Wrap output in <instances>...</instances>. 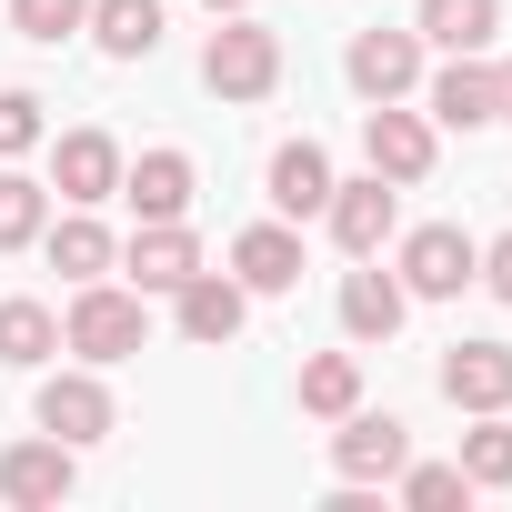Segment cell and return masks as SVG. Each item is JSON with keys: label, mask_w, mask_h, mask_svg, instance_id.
Returning a JSON list of instances; mask_svg holds the SVG:
<instances>
[{"label": "cell", "mask_w": 512, "mask_h": 512, "mask_svg": "<svg viewBox=\"0 0 512 512\" xmlns=\"http://www.w3.org/2000/svg\"><path fill=\"white\" fill-rule=\"evenodd\" d=\"M141 342H151V312H141V292H131V282H111V272H101V282H81V292H71V312H61V352H81L91 372H111V362H131Z\"/></svg>", "instance_id": "1"}, {"label": "cell", "mask_w": 512, "mask_h": 512, "mask_svg": "<svg viewBox=\"0 0 512 512\" xmlns=\"http://www.w3.org/2000/svg\"><path fill=\"white\" fill-rule=\"evenodd\" d=\"M201 81H211V101H272L282 91V31H262L251 11H221V31L201 41Z\"/></svg>", "instance_id": "2"}, {"label": "cell", "mask_w": 512, "mask_h": 512, "mask_svg": "<svg viewBox=\"0 0 512 512\" xmlns=\"http://www.w3.org/2000/svg\"><path fill=\"white\" fill-rule=\"evenodd\" d=\"M392 272H402V292H412V302H462V292H472V272H482V241H472L462 221H422V231H402Z\"/></svg>", "instance_id": "3"}, {"label": "cell", "mask_w": 512, "mask_h": 512, "mask_svg": "<svg viewBox=\"0 0 512 512\" xmlns=\"http://www.w3.org/2000/svg\"><path fill=\"white\" fill-rule=\"evenodd\" d=\"M31 422L51 432V442H71V452H91V442H111V422H121V402H111V382L81 362V372H51L41 382V402H31Z\"/></svg>", "instance_id": "4"}, {"label": "cell", "mask_w": 512, "mask_h": 512, "mask_svg": "<svg viewBox=\"0 0 512 512\" xmlns=\"http://www.w3.org/2000/svg\"><path fill=\"white\" fill-rule=\"evenodd\" d=\"M81 492V452L71 442H0V502H11V512H61Z\"/></svg>", "instance_id": "5"}, {"label": "cell", "mask_w": 512, "mask_h": 512, "mask_svg": "<svg viewBox=\"0 0 512 512\" xmlns=\"http://www.w3.org/2000/svg\"><path fill=\"white\" fill-rule=\"evenodd\" d=\"M402 462H412V422H402V412H362V402H352V412H342V432H332V482H362V492H372V482H392Z\"/></svg>", "instance_id": "6"}, {"label": "cell", "mask_w": 512, "mask_h": 512, "mask_svg": "<svg viewBox=\"0 0 512 512\" xmlns=\"http://www.w3.org/2000/svg\"><path fill=\"white\" fill-rule=\"evenodd\" d=\"M432 151H442V141H432V121H422V111H402V101H372V111H362V161H372L392 191L432 181Z\"/></svg>", "instance_id": "7"}, {"label": "cell", "mask_w": 512, "mask_h": 512, "mask_svg": "<svg viewBox=\"0 0 512 512\" xmlns=\"http://www.w3.org/2000/svg\"><path fill=\"white\" fill-rule=\"evenodd\" d=\"M322 221H332V241L352 251V262H372V251H382V241L402 231V191H392L382 171H362V181H332Z\"/></svg>", "instance_id": "8"}, {"label": "cell", "mask_w": 512, "mask_h": 512, "mask_svg": "<svg viewBox=\"0 0 512 512\" xmlns=\"http://www.w3.org/2000/svg\"><path fill=\"white\" fill-rule=\"evenodd\" d=\"M51 191H61L71 211L121 201V141H111V131H61V141H51Z\"/></svg>", "instance_id": "9"}, {"label": "cell", "mask_w": 512, "mask_h": 512, "mask_svg": "<svg viewBox=\"0 0 512 512\" xmlns=\"http://www.w3.org/2000/svg\"><path fill=\"white\" fill-rule=\"evenodd\" d=\"M171 322H181V342H201V352H221V342H241V322H251V292L231 282V272H191L181 292H171Z\"/></svg>", "instance_id": "10"}, {"label": "cell", "mask_w": 512, "mask_h": 512, "mask_svg": "<svg viewBox=\"0 0 512 512\" xmlns=\"http://www.w3.org/2000/svg\"><path fill=\"white\" fill-rule=\"evenodd\" d=\"M342 71H352V91L362 101H402L412 81H422V31H352V51H342Z\"/></svg>", "instance_id": "11"}, {"label": "cell", "mask_w": 512, "mask_h": 512, "mask_svg": "<svg viewBox=\"0 0 512 512\" xmlns=\"http://www.w3.org/2000/svg\"><path fill=\"white\" fill-rule=\"evenodd\" d=\"M121 272H131V292H141V302H151V292H181V282L201 272L191 221H141V231L121 241Z\"/></svg>", "instance_id": "12"}, {"label": "cell", "mask_w": 512, "mask_h": 512, "mask_svg": "<svg viewBox=\"0 0 512 512\" xmlns=\"http://www.w3.org/2000/svg\"><path fill=\"white\" fill-rule=\"evenodd\" d=\"M442 402L452 412H512V342H452L442 352Z\"/></svg>", "instance_id": "13"}, {"label": "cell", "mask_w": 512, "mask_h": 512, "mask_svg": "<svg viewBox=\"0 0 512 512\" xmlns=\"http://www.w3.org/2000/svg\"><path fill=\"white\" fill-rule=\"evenodd\" d=\"M422 111H432L442 131H482V121H502V111H492V61H482V51H452V61L422 81Z\"/></svg>", "instance_id": "14"}, {"label": "cell", "mask_w": 512, "mask_h": 512, "mask_svg": "<svg viewBox=\"0 0 512 512\" xmlns=\"http://www.w3.org/2000/svg\"><path fill=\"white\" fill-rule=\"evenodd\" d=\"M191 191H201L191 151H141V161H121V201H131L141 221H191Z\"/></svg>", "instance_id": "15"}, {"label": "cell", "mask_w": 512, "mask_h": 512, "mask_svg": "<svg viewBox=\"0 0 512 512\" xmlns=\"http://www.w3.org/2000/svg\"><path fill=\"white\" fill-rule=\"evenodd\" d=\"M231 282L262 302V292H292L302 282V231L292 221H251L241 241H231Z\"/></svg>", "instance_id": "16"}, {"label": "cell", "mask_w": 512, "mask_h": 512, "mask_svg": "<svg viewBox=\"0 0 512 512\" xmlns=\"http://www.w3.org/2000/svg\"><path fill=\"white\" fill-rule=\"evenodd\" d=\"M332 181H342V171H332L322 141H282V151H272V211H282V221H312V211L332 201Z\"/></svg>", "instance_id": "17"}, {"label": "cell", "mask_w": 512, "mask_h": 512, "mask_svg": "<svg viewBox=\"0 0 512 512\" xmlns=\"http://www.w3.org/2000/svg\"><path fill=\"white\" fill-rule=\"evenodd\" d=\"M402 312H412V292H402V272H342V332L352 342H392L402 332Z\"/></svg>", "instance_id": "18"}, {"label": "cell", "mask_w": 512, "mask_h": 512, "mask_svg": "<svg viewBox=\"0 0 512 512\" xmlns=\"http://www.w3.org/2000/svg\"><path fill=\"white\" fill-rule=\"evenodd\" d=\"M412 31H422L432 51H492L502 0H422V11H412Z\"/></svg>", "instance_id": "19"}, {"label": "cell", "mask_w": 512, "mask_h": 512, "mask_svg": "<svg viewBox=\"0 0 512 512\" xmlns=\"http://www.w3.org/2000/svg\"><path fill=\"white\" fill-rule=\"evenodd\" d=\"M41 251H51V272H71V282H101V272H121V241H111L91 211L51 221V231H41Z\"/></svg>", "instance_id": "20"}, {"label": "cell", "mask_w": 512, "mask_h": 512, "mask_svg": "<svg viewBox=\"0 0 512 512\" xmlns=\"http://www.w3.org/2000/svg\"><path fill=\"white\" fill-rule=\"evenodd\" d=\"M51 352H61V312L31 302V292H11V302H0V362H11V372H41Z\"/></svg>", "instance_id": "21"}, {"label": "cell", "mask_w": 512, "mask_h": 512, "mask_svg": "<svg viewBox=\"0 0 512 512\" xmlns=\"http://www.w3.org/2000/svg\"><path fill=\"white\" fill-rule=\"evenodd\" d=\"M91 41L111 61H151L161 51V0H91Z\"/></svg>", "instance_id": "22"}, {"label": "cell", "mask_w": 512, "mask_h": 512, "mask_svg": "<svg viewBox=\"0 0 512 512\" xmlns=\"http://www.w3.org/2000/svg\"><path fill=\"white\" fill-rule=\"evenodd\" d=\"M352 402H362V362H352V352H312V362H302V412H312V422H342Z\"/></svg>", "instance_id": "23"}, {"label": "cell", "mask_w": 512, "mask_h": 512, "mask_svg": "<svg viewBox=\"0 0 512 512\" xmlns=\"http://www.w3.org/2000/svg\"><path fill=\"white\" fill-rule=\"evenodd\" d=\"M41 231H51V181L0 171V251H31Z\"/></svg>", "instance_id": "24"}, {"label": "cell", "mask_w": 512, "mask_h": 512, "mask_svg": "<svg viewBox=\"0 0 512 512\" xmlns=\"http://www.w3.org/2000/svg\"><path fill=\"white\" fill-rule=\"evenodd\" d=\"M462 472H472V492H512V422H502V412H472Z\"/></svg>", "instance_id": "25"}, {"label": "cell", "mask_w": 512, "mask_h": 512, "mask_svg": "<svg viewBox=\"0 0 512 512\" xmlns=\"http://www.w3.org/2000/svg\"><path fill=\"white\" fill-rule=\"evenodd\" d=\"M392 482H402L412 512H452V502H472V472H462V462H402Z\"/></svg>", "instance_id": "26"}, {"label": "cell", "mask_w": 512, "mask_h": 512, "mask_svg": "<svg viewBox=\"0 0 512 512\" xmlns=\"http://www.w3.org/2000/svg\"><path fill=\"white\" fill-rule=\"evenodd\" d=\"M11 21H21V41L61 51V41H81V31H91V0H11Z\"/></svg>", "instance_id": "27"}, {"label": "cell", "mask_w": 512, "mask_h": 512, "mask_svg": "<svg viewBox=\"0 0 512 512\" xmlns=\"http://www.w3.org/2000/svg\"><path fill=\"white\" fill-rule=\"evenodd\" d=\"M41 141H51L41 91H0V161H21V151H41Z\"/></svg>", "instance_id": "28"}, {"label": "cell", "mask_w": 512, "mask_h": 512, "mask_svg": "<svg viewBox=\"0 0 512 512\" xmlns=\"http://www.w3.org/2000/svg\"><path fill=\"white\" fill-rule=\"evenodd\" d=\"M472 282H482V292H492V302H512V231H502V241H492V251H482V272H472Z\"/></svg>", "instance_id": "29"}, {"label": "cell", "mask_w": 512, "mask_h": 512, "mask_svg": "<svg viewBox=\"0 0 512 512\" xmlns=\"http://www.w3.org/2000/svg\"><path fill=\"white\" fill-rule=\"evenodd\" d=\"M492 111L512 121V61H492Z\"/></svg>", "instance_id": "30"}, {"label": "cell", "mask_w": 512, "mask_h": 512, "mask_svg": "<svg viewBox=\"0 0 512 512\" xmlns=\"http://www.w3.org/2000/svg\"><path fill=\"white\" fill-rule=\"evenodd\" d=\"M201 11H211V21H221V11H251V0H201Z\"/></svg>", "instance_id": "31"}]
</instances>
